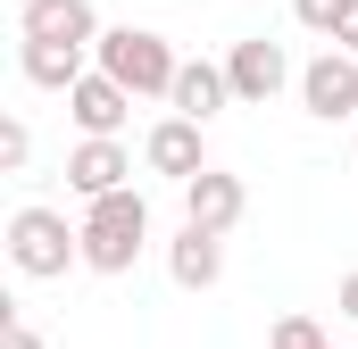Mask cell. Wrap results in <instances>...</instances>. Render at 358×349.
Masks as SVG:
<instances>
[{
  "instance_id": "2e32d148",
  "label": "cell",
  "mask_w": 358,
  "mask_h": 349,
  "mask_svg": "<svg viewBox=\"0 0 358 349\" xmlns=\"http://www.w3.org/2000/svg\"><path fill=\"white\" fill-rule=\"evenodd\" d=\"M25 158H34V133H25V117H8V125H0V167L25 174Z\"/></svg>"
},
{
  "instance_id": "5b68a950",
  "label": "cell",
  "mask_w": 358,
  "mask_h": 349,
  "mask_svg": "<svg viewBox=\"0 0 358 349\" xmlns=\"http://www.w3.org/2000/svg\"><path fill=\"white\" fill-rule=\"evenodd\" d=\"M300 108L308 117H325V125H358V59L350 50H317L308 67H300Z\"/></svg>"
},
{
  "instance_id": "52a82bcc",
  "label": "cell",
  "mask_w": 358,
  "mask_h": 349,
  "mask_svg": "<svg viewBox=\"0 0 358 349\" xmlns=\"http://www.w3.org/2000/svg\"><path fill=\"white\" fill-rule=\"evenodd\" d=\"M17 34H25V42H59V50H100L92 0H25V8H17Z\"/></svg>"
},
{
  "instance_id": "ba28073f",
  "label": "cell",
  "mask_w": 358,
  "mask_h": 349,
  "mask_svg": "<svg viewBox=\"0 0 358 349\" xmlns=\"http://www.w3.org/2000/svg\"><path fill=\"white\" fill-rule=\"evenodd\" d=\"M242 208H250V191H242V174H225V167H208L200 183H183V225H200L217 242L242 225Z\"/></svg>"
},
{
  "instance_id": "4fadbf2b",
  "label": "cell",
  "mask_w": 358,
  "mask_h": 349,
  "mask_svg": "<svg viewBox=\"0 0 358 349\" xmlns=\"http://www.w3.org/2000/svg\"><path fill=\"white\" fill-rule=\"evenodd\" d=\"M17 67H25V84H42V91H76V84L92 75L84 50H59V42H25V50H17Z\"/></svg>"
},
{
  "instance_id": "ac0fdd59",
  "label": "cell",
  "mask_w": 358,
  "mask_h": 349,
  "mask_svg": "<svg viewBox=\"0 0 358 349\" xmlns=\"http://www.w3.org/2000/svg\"><path fill=\"white\" fill-rule=\"evenodd\" d=\"M334 308H342V316H350V325H358V266H350V274H342V291H334Z\"/></svg>"
},
{
  "instance_id": "8992f818",
  "label": "cell",
  "mask_w": 358,
  "mask_h": 349,
  "mask_svg": "<svg viewBox=\"0 0 358 349\" xmlns=\"http://www.w3.org/2000/svg\"><path fill=\"white\" fill-rule=\"evenodd\" d=\"M142 167L167 174V183H200V174H208V142H200V125H192V117H159V125L142 133Z\"/></svg>"
},
{
  "instance_id": "3957f363",
  "label": "cell",
  "mask_w": 358,
  "mask_h": 349,
  "mask_svg": "<svg viewBox=\"0 0 358 349\" xmlns=\"http://www.w3.org/2000/svg\"><path fill=\"white\" fill-rule=\"evenodd\" d=\"M8 266L25 283H59L67 266H84V225H67L59 208H17L8 216Z\"/></svg>"
},
{
  "instance_id": "e0dca14e",
  "label": "cell",
  "mask_w": 358,
  "mask_h": 349,
  "mask_svg": "<svg viewBox=\"0 0 358 349\" xmlns=\"http://www.w3.org/2000/svg\"><path fill=\"white\" fill-rule=\"evenodd\" d=\"M0 349H42V333H34L17 308H0Z\"/></svg>"
},
{
  "instance_id": "44dd1931",
  "label": "cell",
  "mask_w": 358,
  "mask_h": 349,
  "mask_svg": "<svg viewBox=\"0 0 358 349\" xmlns=\"http://www.w3.org/2000/svg\"><path fill=\"white\" fill-rule=\"evenodd\" d=\"M325 349H334V341H325Z\"/></svg>"
},
{
  "instance_id": "9c48e42d",
  "label": "cell",
  "mask_w": 358,
  "mask_h": 349,
  "mask_svg": "<svg viewBox=\"0 0 358 349\" xmlns=\"http://www.w3.org/2000/svg\"><path fill=\"white\" fill-rule=\"evenodd\" d=\"M125 174H134V150H125V142H76V150H67V191H76L84 208L108 200V191H134Z\"/></svg>"
},
{
  "instance_id": "7c38bea8",
  "label": "cell",
  "mask_w": 358,
  "mask_h": 349,
  "mask_svg": "<svg viewBox=\"0 0 358 349\" xmlns=\"http://www.w3.org/2000/svg\"><path fill=\"white\" fill-rule=\"evenodd\" d=\"M167 274H176L183 291H208V283L225 274V242H217V233H200V225H183L176 242H167Z\"/></svg>"
},
{
  "instance_id": "7a4b0ae2",
  "label": "cell",
  "mask_w": 358,
  "mask_h": 349,
  "mask_svg": "<svg viewBox=\"0 0 358 349\" xmlns=\"http://www.w3.org/2000/svg\"><path fill=\"white\" fill-rule=\"evenodd\" d=\"M142 242H150V200L142 191H108V200L84 208V266L92 274H134Z\"/></svg>"
},
{
  "instance_id": "9a60e30c",
  "label": "cell",
  "mask_w": 358,
  "mask_h": 349,
  "mask_svg": "<svg viewBox=\"0 0 358 349\" xmlns=\"http://www.w3.org/2000/svg\"><path fill=\"white\" fill-rule=\"evenodd\" d=\"M267 349H325V325H317V316H283L267 333Z\"/></svg>"
},
{
  "instance_id": "5bb4252c",
  "label": "cell",
  "mask_w": 358,
  "mask_h": 349,
  "mask_svg": "<svg viewBox=\"0 0 358 349\" xmlns=\"http://www.w3.org/2000/svg\"><path fill=\"white\" fill-rule=\"evenodd\" d=\"M292 17H300L308 34H325V50H334V34H342V17H350V0H292Z\"/></svg>"
},
{
  "instance_id": "ffe728a7",
  "label": "cell",
  "mask_w": 358,
  "mask_h": 349,
  "mask_svg": "<svg viewBox=\"0 0 358 349\" xmlns=\"http://www.w3.org/2000/svg\"><path fill=\"white\" fill-rule=\"evenodd\" d=\"M350 150H358V125H350Z\"/></svg>"
},
{
  "instance_id": "30bf717a",
  "label": "cell",
  "mask_w": 358,
  "mask_h": 349,
  "mask_svg": "<svg viewBox=\"0 0 358 349\" xmlns=\"http://www.w3.org/2000/svg\"><path fill=\"white\" fill-rule=\"evenodd\" d=\"M67 117L84 125V142H117V133H125V117H134V91H125V84H108V75L92 67L84 84L67 91Z\"/></svg>"
},
{
  "instance_id": "6da1fadb",
  "label": "cell",
  "mask_w": 358,
  "mask_h": 349,
  "mask_svg": "<svg viewBox=\"0 0 358 349\" xmlns=\"http://www.w3.org/2000/svg\"><path fill=\"white\" fill-rule=\"evenodd\" d=\"M92 67H100L108 84H125L134 100H176V75H183V59L167 50V34H150V25H117V34H100Z\"/></svg>"
},
{
  "instance_id": "277c9868",
  "label": "cell",
  "mask_w": 358,
  "mask_h": 349,
  "mask_svg": "<svg viewBox=\"0 0 358 349\" xmlns=\"http://www.w3.org/2000/svg\"><path fill=\"white\" fill-rule=\"evenodd\" d=\"M225 84H234V100H242V108H267L275 91L292 84V59H283V42H267V34H242V42L225 50Z\"/></svg>"
},
{
  "instance_id": "d6986e66",
  "label": "cell",
  "mask_w": 358,
  "mask_h": 349,
  "mask_svg": "<svg viewBox=\"0 0 358 349\" xmlns=\"http://www.w3.org/2000/svg\"><path fill=\"white\" fill-rule=\"evenodd\" d=\"M334 50H350V59H358V0H350V17H342V34H334Z\"/></svg>"
},
{
  "instance_id": "8fae6325",
  "label": "cell",
  "mask_w": 358,
  "mask_h": 349,
  "mask_svg": "<svg viewBox=\"0 0 358 349\" xmlns=\"http://www.w3.org/2000/svg\"><path fill=\"white\" fill-rule=\"evenodd\" d=\"M225 100H234V84H225V67H217V59H183V75H176V100H167L176 117L208 125V117H217Z\"/></svg>"
}]
</instances>
